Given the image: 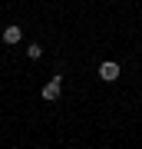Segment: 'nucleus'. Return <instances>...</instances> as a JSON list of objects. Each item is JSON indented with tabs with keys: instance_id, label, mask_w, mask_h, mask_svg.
I'll return each instance as SVG.
<instances>
[{
	"instance_id": "f257e3e1",
	"label": "nucleus",
	"mask_w": 142,
	"mask_h": 149,
	"mask_svg": "<svg viewBox=\"0 0 142 149\" xmlns=\"http://www.w3.org/2000/svg\"><path fill=\"white\" fill-rule=\"evenodd\" d=\"M60 93H63V76H53V80L43 86V100H46V103H56Z\"/></svg>"
},
{
	"instance_id": "20e7f679",
	"label": "nucleus",
	"mask_w": 142,
	"mask_h": 149,
	"mask_svg": "<svg viewBox=\"0 0 142 149\" xmlns=\"http://www.w3.org/2000/svg\"><path fill=\"white\" fill-rule=\"evenodd\" d=\"M26 56H30V60H40L43 56V47H40V43H30V47H26Z\"/></svg>"
},
{
	"instance_id": "7ed1b4c3",
	"label": "nucleus",
	"mask_w": 142,
	"mask_h": 149,
	"mask_svg": "<svg viewBox=\"0 0 142 149\" xmlns=\"http://www.w3.org/2000/svg\"><path fill=\"white\" fill-rule=\"evenodd\" d=\"M20 40H23V30L17 27V23H10V27L3 30V43H10V47H13V43H20Z\"/></svg>"
},
{
	"instance_id": "f03ea898",
	"label": "nucleus",
	"mask_w": 142,
	"mask_h": 149,
	"mask_svg": "<svg viewBox=\"0 0 142 149\" xmlns=\"http://www.w3.org/2000/svg\"><path fill=\"white\" fill-rule=\"evenodd\" d=\"M99 80H106V83H116L119 80V63L116 60H103L99 63Z\"/></svg>"
}]
</instances>
